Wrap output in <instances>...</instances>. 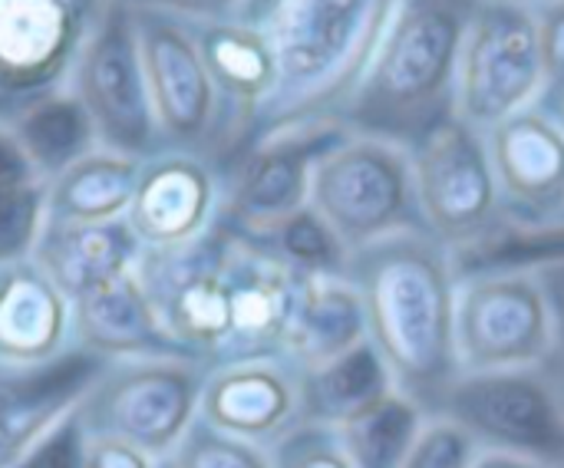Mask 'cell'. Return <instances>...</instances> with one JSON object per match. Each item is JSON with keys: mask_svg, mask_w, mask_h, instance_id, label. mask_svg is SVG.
I'll use <instances>...</instances> for the list:
<instances>
[{"mask_svg": "<svg viewBox=\"0 0 564 468\" xmlns=\"http://www.w3.org/2000/svg\"><path fill=\"white\" fill-rule=\"evenodd\" d=\"M350 284L364 301L367 340L397 393L430 416L463 373L456 353L459 261L426 231H403L350 254Z\"/></svg>", "mask_w": 564, "mask_h": 468, "instance_id": "6da1fadb", "label": "cell"}, {"mask_svg": "<svg viewBox=\"0 0 564 468\" xmlns=\"http://www.w3.org/2000/svg\"><path fill=\"white\" fill-rule=\"evenodd\" d=\"M397 7L400 0H245L235 20L258 26L278 59L274 96L248 145L278 132L344 129V109Z\"/></svg>", "mask_w": 564, "mask_h": 468, "instance_id": "7a4b0ae2", "label": "cell"}, {"mask_svg": "<svg viewBox=\"0 0 564 468\" xmlns=\"http://www.w3.org/2000/svg\"><path fill=\"white\" fill-rule=\"evenodd\" d=\"M476 7L479 0H400L340 126L410 149L453 119L459 56Z\"/></svg>", "mask_w": 564, "mask_h": 468, "instance_id": "3957f363", "label": "cell"}, {"mask_svg": "<svg viewBox=\"0 0 564 468\" xmlns=\"http://www.w3.org/2000/svg\"><path fill=\"white\" fill-rule=\"evenodd\" d=\"M307 205L354 254L403 231H423L410 149L340 132L314 162Z\"/></svg>", "mask_w": 564, "mask_h": 468, "instance_id": "277c9868", "label": "cell"}, {"mask_svg": "<svg viewBox=\"0 0 564 468\" xmlns=\"http://www.w3.org/2000/svg\"><path fill=\"white\" fill-rule=\"evenodd\" d=\"M423 231L466 261L506 231L486 132L453 116L410 145Z\"/></svg>", "mask_w": 564, "mask_h": 468, "instance_id": "5b68a950", "label": "cell"}, {"mask_svg": "<svg viewBox=\"0 0 564 468\" xmlns=\"http://www.w3.org/2000/svg\"><path fill=\"white\" fill-rule=\"evenodd\" d=\"M456 353L463 373L542 367L555 350V307L532 264L459 268Z\"/></svg>", "mask_w": 564, "mask_h": 468, "instance_id": "8992f818", "label": "cell"}, {"mask_svg": "<svg viewBox=\"0 0 564 468\" xmlns=\"http://www.w3.org/2000/svg\"><path fill=\"white\" fill-rule=\"evenodd\" d=\"M208 367L195 360H116L76 406L89 436L169 459L198 420Z\"/></svg>", "mask_w": 564, "mask_h": 468, "instance_id": "52a82bcc", "label": "cell"}, {"mask_svg": "<svg viewBox=\"0 0 564 468\" xmlns=\"http://www.w3.org/2000/svg\"><path fill=\"white\" fill-rule=\"evenodd\" d=\"M433 416L453 420L482 453L564 468V393L545 363L459 373Z\"/></svg>", "mask_w": 564, "mask_h": 468, "instance_id": "ba28073f", "label": "cell"}, {"mask_svg": "<svg viewBox=\"0 0 564 468\" xmlns=\"http://www.w3.org/2000/svg\"><path fill=\"white\" fill-rule=\"evenodd\" d=\"M76 96L83 99L96 139L119 155L152 159L165 152L139 46V13L126 0H109L76 56Z\"/></svg>", "mask_w": 564, "mask_h": 468, "instance_id": "9c48e42d", "label": "cell"}, {"mask_svg": "<svg viewBox=\"0 0 564 468\" xmlns=\"http://www.w3.org/2000/svg\"><path fill=\"white\" fill-rule=\"evenodd\" d=\"M542 99L545 66L535 7L479 0L459 56L456 116L479 132H489Z\"/></svg>", "mask_w": 564, "mask_h": 468, "instance_id": "30bf717a", "label": "cell"}, {"mask_svg": "<svg viewBox=\"0 0 564 468\" xmlns=\"http://www.w3.org/2000/svg\"><path fill=\"white\" fill-rule=\"evenodd\" d=\"M165 334L208 370L225 360L231 307L225 281V225L218 221L195 241L142 251L135 268Z\"/></svg>", "mask_w": 564, "mask_h": 468, "instance_id": "8fae6325", "label": "cell"}, {"mask_svg": "<svg viewBox=\"0 0 564 468\" xmlns=\"http://www.w3.org/2000/svg\"><path fill=\"white\" fill-rule=\"evenodd\" d=\"M99 0H0V126L56 92L96 23Z\"/></svg>", "mask_w": 564, "mask_h": 468, "instance_id": "7c38bea8", "label": "cell"}, {"mask_svg": "<svg viewBox=\"0 0 564 468\" xmlns=\"http://www.w3.org/2000/svg\"><path fill=\"white\" fill-rule=\"evenodd\" d=\"M221 225L231 307V337L221 363L251 357H288L307 274L291 268L268 238L248 235L225 218Z\"/></svg>", "mask_w": 564, "mask_h": 468, "instance_id": "4fadbf2b", "label": "cell"}, {"mask_svg": "<svg viewBox=\"0 0 564 468\" xmlns=\"http://www.w3.org/2000/svg\"><path fill=\"white\" fill-rule=\"evenodd\" d=\"M135 10V7H132ZM149 96L165 152L208 155L218 129V92L198 50L195 30L178 17L135 10Z\"/></svg>", "mask_w": 564, "mask_h": 468, "instance_id": "5bb4252c", "label": "cell"}, {"mask_svg": "<svg viewBox=\"0 0 564 468\" xmlns=\"http://www.w3.org/2000/svg\"><path fill=\"white\" fill-rule=\"evenodd\" d=\"M340 132L344 129H297L251 142L221 172V218L248 235L268 238L281 221L307 208L314 162Z\"/></svg>", "mask_w": 564, "mask_h": 468, "instance_id": "9a60e30c", "label": "cell"}, {"mask_svg": "<svg viewBox=\"0 0 564 468\" xmlns=\"http://www.w3.org/2000/svg\"><path fill=\"white\" fill-rule=\"evenodd\" d=\"M509 228H545L564 218V129L542 106H529L486 132Z\"/></svg>", "mask_w": 564, "mask_h": 468, "instance_id": "2e32d148", "label": "cell"}, {"mask_svg": "<svg viewBox=\"0 0 564 468\" xmlns=\"http://www.w3.org/2000/svg\"><path fill=\"white\" fill-rule=\"evenodd\" d=\"M198 420L235 439L271 449L304 423L301 367L288 357H251L212 367Z\"/></svg>", "mask_w": 564, "mask_h": 468, "instance_id": "e0dca14e", "label": "cell"}, {"mask_svg": "<svg viewBox=\"0 0 564 468\" xmlns=\"http://www.w3.org/2000/svg\"><path fill=\"white\" fill-rule=\"evenodd\" d=\"M221 202V172L205 155L169 149L142 162L126 218L145 251H162L202 238L218 221Z\"/></svg>", "mask_w": 564, "mask_h": 468, "instance_id": "ac0fdd59", "label": "cell"}, {"mask_svg": "<svg viewBox=\"0 0 564 468\" xmlns=\"http://www.w3.org/2000/svg\"><path fill=\"white\" fill-rule=\"evenodd\" d=\"M116 360L69 347L43 363H0V468L13 462L66 413Z\"/></svg>", "mask_w": 564, "mask_h": 468, "instance_id": "d6986e66", "label": "cell"}, {"mask_svg": "<svg viewBox=\"0 0 564 468\" xmlns=\"http://www.w3.org/2000/svg\"><path fill=\"white\" fill-rule=\"evenodd\" d=\"M69 347L106 360H192L159 324L135 271L73 301Z\"/></svg>", "mask_w": 564, "mask_h": 468, "instance_id": "ffe728a7", "label": "cell"}, {"mask_svg": "<svg viewBox=\"0 0 564 468\" xmlns=\"http://www.w3.org/2000/svg\"><path fill=\"white\" fill-rule=\"evenodd\" d=\"M142 241L129 218L112 221H43L33 261L73 304L109 281L129 274L142 261Z\"/></svg>", "mask_w": 564, "mask_h": 468, "instance_id": "44dd1931", "label": "cell"}, {"mask_svg": "<svg viewBox=\"0 0 564 468\" xmlns=\"http://www.w3.org/2000/svg\"><path fill=\"white\" fill-rule=\"evenodd\" d=\"M73 304L40 271L20 261L0 271V363H43L69 350Z\"/></svg>", "mask_w": 564, "mask_h": 468, "instance_id": "7402d4cb", "label": "cell"}, {"mask_svg": "<svg viewBox=\"0 0 564 468\" xmlns=\"http://www.w3.org/2000/svg\"><path fill=\"white\" fill-rule=\"evenodd\" d=\"M367 340L364 301L347 274H307L288 360L301 370L321 367Z\"/></svg>", "mask_w": 564, "mask_h": 468, "instance_id": "603a6c76", "label": "cell"}, {"mask_svg": "<svg viewBox=\"0 0 564 468\" xmlns=\"http://www.w3.org/2000/svg\"><path fill=\"white\" fill-rule=\"evenodd\" d=\"M393 377L370 340L357 344L354 350L301 370V396H304V423L321 426H344L357 413L380 403L387 393H393Z\"/></svg>", "mask_w": 564, "mask_h": 468, "instance_id": "cb8c5ba5", "label": "cell"}, {"mask_svg": "<svg viewBox=\"0 0 564 468\" xmlns=\"http://www.w3.org/2000/svg\"><path fill=\"white\" fill-rule=\"evenodd\" d=\"M142 159L119 152H93L73 168L46 182V218L50 221H112L126 218Z\"/></svg>", "mask_w": 564, "mask_h": 468, "instance_id": "d4e9b609", "label": "cell"}, {"mask_svg": "<svg viewBox=\"0 0 564 468\" xmlns=\"http://www.w3.org/2000/svg\"><path fill=\"white\" fill-rule=\"evenodd\" d=\"M7 129L17 135L40 182H53L79 159L93 155L96 126L76 92H50L30 106H23Z\"/></svg>", "mask_w": 564, "mask_h": 468, "instance_id": "484cf974", "label": "cell"}, {"mask_svg": "<svg viewBox=\"0 0 564 468\" xmlns=\"http://www.w3.org/2000/svg\"><path fill=\"white\" fill-rule=\"evenodd\" d=\"M426 416L430 413L423 406L393 390L370 410L337 426V436L354 468H400L410 456Z\"/></svg>", "mask_w": 564, "mask_h": 468, "instance_id": "4316f807", "label": "cell"}, {"mask_svg": "<svg viewBox=\"0 0 564 468\" xmlns=\"http://www.w3.org/2000/svg\"><path fill=\"white\" fill-rule=\"evenodd\" d=\"M268 241L301 274H344L350 261L344 241L327 228V221L311 205L291 215L288 221H281L268 235Z\"/></svg>", "mask_w": 564, "mask_h": 468, "instance_id": "83f0119b", "label": "cell"}, {"mask_svg": "<svg viewBox=\"0 0 564 468\" xmlns=\"http://www.w3.org/2000/svg\"><path fill=\"white\" fill-rule=\"evenodd\" d=\"M169 462L172 468H271V453L195 420Z\"/></svg>", "mask_w": 564, "mask_h": 468, "instance_id": "f1b7e54d", "label": "cell"}, {"mask_svg": "<svg viewBox=\"0 0 564 468\" xmlns=\"http://www.w3.org/2000/svg\"><path fill=\"white\" fill-rule=\"evenodd\" d=\"M46 221V182L0 195V271L33 258Z\"/></svg>", "mask_w": 564, "mask_h": 468, "instance_id": "f546056e", "label": "cell"}, {"mask_svg": "<svg viewBox=\"0 0 564 468\" xmlns=\"http://www.w3.org/2000/svg\"><path fill=\"white\" fill-rule=\"evenodd\" d=\"M476 439L446 416H426L410 456L400 468H473L479 459Z\"/></svg>", "mask_w": 564, "mask_h": 468, "instance_id": "4dcf8cb0", "label": "cell"}, {"mask_svg": "<svg viewBox=\"0 0 564 468\" xmlns=\"http://www.w3.org/2000/svg\"><path fill=\"white\" fill-rule=\"evenodd\" d=\"M271 468H354L337 429L301 423L271 449Z\"/></svg>", "mask_w": 564, "mask_h": 468, "instance_id": "1f68e13d", "label": "cell"}, {"mask_svg": "<svg viewBox=\"0 0 564 468\" xmlns=\"http://www.w3.org/2000/svg\"><path fill=\"white\" fill-rule=\"evenodd\" d=\"M86 443H89V433L83 426L79 410H73L59 423H53L13 462V468H86Z\"/></svg>", "mask_w": 564, "mask_h": 468, "instance_id": "d6a6232c", "label": "cell"}, {"mask_svg": "<svg viewBox=\"0 0 564 468\" xmlns=\"http://www.w3.org/2000/svg\"><path fill=\"white\" fill-rule=\"evenodd\" d=\"M539 46L545 66V96L564 86V0H545L535 7Z\"/></svg>", "mask_w": 564, "mask_h": 468, "instance_id": "836d02e7", "label": "cell"}, {"mask_svg": "<svg viewBox=\"0 0 564 468\" xmlns=\"http://www.w3.org/2000/svg\"><path fill=\"white\" fill-rule=\"evenodd\" d=\"M165 459H155L122 439L89 436L86 443V468H162Z\"/></svg>", "mask_w": 564, "mask_h": 468, "instance_id": "e575fe53", "label": "cell"}, {"mask_svg": "<svg viewBox=\"0 0 564 468\" xmlns=\"http://www.w3.org/2000/svg\"><path fill=\"white\" fill-rule=\"evenodd\" d=\"M532 268H539V274L545 277L549 294H552V307H555V350L545 360V367L552 370V377L558 380V387H562L564 393V258H552V261H542V264H532Z\"/></svg>", "mask_w": 564, "mask_h": 468, "instance_id": "d590c367", "label": "cell"}, {"mask_svg": "<svg viewBox=\"0 0 564 468\" xmlns=\"http://www.w3.org/2000/svg\"><path fill=\"white\" fill-rule=\"evenodd\" d=\"M135 10H152V13H172V17H202L205 23L212 20H231L245 0H126Z\"/></svg>", "mask_w": 564, "mask_h": 468, "instance_id": "8d00e7d4", "label": "cell"}, {"mask_svg": "<svg viewBox=\"0 0 564 468\" xmlns=\"http://www.w3.org/2000/svg\"><path fill=\"white\" fill-rule=\"evenodd\" d=\"M36 182H40V175L30 165L26 152L20 149L17 135L7 126H0V195L36 185Z\"/></svg>", "mask_w": 564, "mask_h": 468, "instance_id": "74e56055", "label": "cell"}, {"mask_svg": "<svg viewBox=\"0 0 564 468\" xmlns=\"http://www.w3.org/2000/svg\"><path fill=\"white\" fill-rule=\"evenodd\" d=\"M473 468H555L535 459H522V456H509V453H479Z\"/></svg>", "mask_w": 564, "mask_h": 468, "instance_id": "f35d334b", "label": "cell"}, {"mask_svg": "<svg viewBox=\"0 0 564 468\" xmlns=\"http://www.w3.org/2000/svg\"><path fill=\"white\" fill-rule=\"evenodd\" d=\"M542 106H545V109H549V112L558 119V126L564 129V86L562 89H555V92H549V96L542 99Z\"/></svg>", "mask_w": 564, "mask_h": 468, "instance_id": "ab89813d", "label": "cell"}, {"mask_svg": "<svg viewBox=\"0 0 564 468\" xmlns=\"http://www.w3.org/2000/svg\"><path fill=\"white\" fill-rule=\"evenodd\" d=\"M512 3H525V7H539V3H545V0H512Z\"/></svg>", "mask_w": 564, "mask_h": 468, "instance_id": "60d3db41", "label": "cell"}, {"mask_svg": "<svg viewBox=\"0 0 564 468\" xmlns=\"http://www.w3.org/2000/svg\"><path fill=\"white\" fill-rule=\"evenodd\" d=\"M162 468H172V462H169V459H165V462H162Z\"/></svg>", "mask_w": 564, "mask_h": 468, "instance_id": "b9f144b4", "label": "cell"}, {"mask_svg": "<svg viewBox=\"0 0 564 468\" xmlns=\"http://www.w3.org/2000/svg\"><path fill=\"white\" fill-rule=\"evenodd\" d=\"M562 221H564V218H562Z\"/></svg>", "mask_w": 564, "mask_h": 468, "instance_id": "7bdbcfd3", "label": "cell"}]
</instances>
